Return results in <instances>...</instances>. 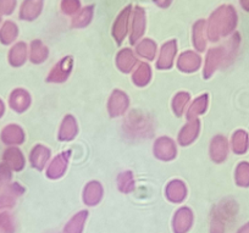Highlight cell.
Masks as SVG:
<instances>
[{
    "label": "cell",
    "instance_id": "6da1fadb",
    "mask_svg": "<svg viewBox=\"0 0 249 233\" xmlns=\"http://www.w3.org/2000/svg\"><path fill=\"white\" fill-rule=\"evenodd\" d=\"M238 22V16L232 5L219 6L207 22V36L212 42L231 35Z\"/></svg>",
    "mask_w": 249,
    "mask_h": 233
},
{
    "label": "cell",
    "instance_id": "7a4b0ae2",
    "mask_svg": "<svg viewBox=\"0 0 249 233\" xmlns=\"http://www.w3.org/2000/svg\"><path fill=\"white\" fill-rule=\"evenodd\" d=\"M132 15V5H127L122 9L121 13L117 15L114 25H112V37L117 44H121L126 38L130 27V18Z\"/></svg>",
    "mask_w": 249,
    "mask_h": 233
},
{
    "label": "cell",
    "instance_id": "3957f363",
    "mask_svg": "<svg viewBox=\"0 0 249 233\" xmlns=\"http://www.w3.org/2000/svg\"><path fill=\"white\" fill-rule=\"evenodd\" d=\"M145 32V10L142 6H135L132 9V26H131L130 43L136 44Z\"/></svg>",
    "mask_w": 249,
    "mask_h": 233
},
{
    "label": "cell",
    "instance_id": "277c9868",
    "mask_svg": "<svg viewBox=\"0 0 249 233\" xmlns=\"http://www.w3.org/2000/svg\"><path fill=\"white\" fill-rule=\"evenodd\" d=\"M72 64L73 60L71 56H65L64 59L60 60V61L55 65L54 69L50 71L49 76H48L47 78L48 82L60 83L68 80L69 74L71 73V70H72Z\"/></svg>",
    "mask_w": 249,
    "mask_h": 233
},
{
    "label": "cell",
    "instance_id": "5b68a950",
    "mask_svg": "<svg viewBox=\"0 0 249 233\" xmlns=\"http://www.w3.org/2000/svg\"><path fill=\"white\" fill-rule=\"evenodd\" d=\"M224 60H226V48L225 47H217L213 48L208 52L207 59H205V66H204V77L209 78L216 67L221 64Z\"/></svg>",
    "mask_w": 249,
    "mask_h": 233
},
{
    "label": "cell",
    "instance_id": "8992f818",
    "mask_svg": "<svg viewBox=\"0 0 249 233\" xmlns=\"http://www.w3.org/2000/svg\"><path fill=\"white\" fill-rule=\"evenodd\" d=\"M155 157L161 160H171L176 157V145L172 139L161 137L155 142L154 145Z\"/></svg>",
    "mask_w": 249,
    "mask_h": 233
},
{
    "label": "cell",
    "instance_id": "52a82bcc",
    "mask_svg": "<svg viewBox=\"0 0 249 233\" xmlns=\"http://www.w3.org/2000/svg\"><path fill=\"white\" fill-rule=\"evenodd\" d=\"M177 52V42L176 40H169L165 43L160 50L159 60L157 62L158 69L167 70L172 66L174 64V57Z\"/></svg>",
    "mask_w": 249,
    "mask_h": 233
},
{
    "label": "cell",
    "instance_id": "ba28073f",
    "mask_svg": "<svg viewBox=\"0 0 249 233\" xmlns=\"http://www.w3.org/2000/svg\"><path fill=\"white\" fill-rule=\"evenodd\" d=\"M44 0H25L20 9V20L33 21L40 15Z\"/></svg>",
    "mask_w": 249,
    "mask_h": 233
},
{
    "label": "cell",
    "instance_id": "9c48e42d",
    "mask_svg": "<svg viewBox=\"0 0 249 233\" xmlns=\"http://www.w3.org/2000/svg\"><path fill=\"white\" fill-rule=\"evenodd\" d=\"M200 64H202V59H200L199 55L196 54L195 52H191V50L182 53L177 60V67L184 72L197 71L200 67Z\"/></svg>",
    "mask_w": 249,
    "mask_h": 233
},
{
    "label": "cell",
    "instance_id": "30bf717a",
    "mask_svg": "<svg viewBox=\"0 0 249 233\" xmlns=\"http://www.w3.org/2000/svg\"><path fill=\"white\" fill-rule=\"evenodd\" d=\"M128 108V98L124 93L115 90L109 100V112L112 117L120 116Z\"/></svg>",
    "mask_w": 249,
    "mask_h": 233
},
{
    "label": "cell",
    "instance_id": "8fae6325",
    "mask_svg": "<svg viewBox=\"0 0 249 233\" xmlns=\"http://www.w3.org/2000/svg\"><path fill=\"white\" fill-rule=\"evenodd\" d=\"M207 22L204 20H198L193 25L192 42L198 52H204L207 48Z\"/></svg>",
    "mask_w": 249,
    "mask_h": 233
},
{
    "label": "cell",
    "instance_id": "7c38bea8",
    "mask_svg": "<svg viewBox=\"0 0 249 233\" xmlns=\"http://www.w3.org/2000/svg\"><path fill=\"white\" fill-rule=\"evenodd\" d=\"M71 151H65V153L60 154L59 157L55 158L53 160V162L50 164V166L48 167L47 176L49 179H59L64 175L66 167H68V161L69 158H70Z\"/></svg>",
    "mask_w": 249,
    "mask_h": 233
},
{
    "label": "cell",
    "instance_id": "4fadbf2b",
    "mask_svg": "<svg viewBox=\"0 0 249 233\" xmlns=\"http://www.w3.org/2000/svg\"><path fill=\"white\" fill-rule=\"evenodd\" d=\"M193 216L192 213L188 208L179 209L176 213L174 220V230L176 233H184L190 230L191 225H192Z\"/></svg>",
    "mask_w": 249,
    "mask_h": 233
},
{
    "label": "cell",
    "instance_id": "5bb4252c",
    "mask_svg": "<svg viewBox=\"0 0 249 233\" xmlns=\"http://www.w3.org/2000/svg\"><path fill=\"white\" fill-rule=\"evenodd\" d=\"M199 120H192L190 124H187L183 128L181 129L178 134V142L181 145L186 146L190 145L196 138H197L198 133H199Z\"/></svg>",
    "mask_w": 249,
    "mask_h": 233
},
{
    "label": "cell",
    "instance_id": "9a60e30c",
    "mask_svg": "<svg viewBox=\"0 0 249 233\" xmlns=\"http://www.w3.org/2000/svg\"><path fill=\"white\" fill-rule=\"evenodd\" d=\"M1 141L8 145H18L25 141V133L18 125H9L1 132Z\"/></svg>",
    "mask_w": 249,
    "mask_h": 233
},
{
    "label": "cell",
    "instance_id": "2e32d148",
    "mask_svg": "<svg viewBox=\"0 0 249 233\" xmlns=\"http://www.w3.org/2000/svg\"><path fill=\"white\" fill-rule=\"evenodd\" d=\"M229 146H227L226 139L222 136H216L212 141L210 146V157L215 162H221L226 159Z\"/></svg>",
    "mask_w": 249,
    "mask_h": 233
},
{
    "label": "cell",
    "instance_id": "e0dca14e",
    "mask_svg": "<svg viewBox=\"0 0 249 233\" xmlns=\"http://www.w3.org/2000/svg\"><path fill=\"white\" fill-rule=\"evenodd\" d=\"M5 164L10 167L11 170H15V171H20L25 166V159H23V155L18 148H9L6 149L5 153H4L3 157Z\"/></svg>",
    "mask_w": 249,
    "mask_h": 233
},
{
    "label": "cell",
    "instance_id": "ac0fdd59",
    "mask_svg": "<svg viewBox=\"0 0 249 233\" xmlns=\"http://www.w3.org/2000/svg\"><path fill=\"white\" fill-rule=\"evenodd\" d=\"M31 104V97L26 90H16L11 93L10 107L18 112H23Z\"/></svg>",
    "mask_w": 249,
    "mask_h": 233
},
{
    "label": "cell",
    "instance_id": "d6986e66",
    "mask_svg": "<svg viewBox=\"0 0 249 233\" xmlns=\"http://www.w3.org/2000/svg\"><path fill=\"white\" fill-rule=\"evenodd\" d=\"M23 193V188L18 183H13L6 187L5 192L0 196V209L11 208L15 204L16 197Z\"/></svg>",
    "mask_w": 249,
    "mask_h": 233
},
{
    "label": "cell",
    "instance_id": "ffe728a7",
    "mask_svg": "<svg viewBox=\"0 0 249 233\" xmlns=\"http://www.w3.org/2000/svg\"><path fill=\"white\" fill-rule=\"evenodd\" d=\"M116 64L117 67L122 72H130L136 66V64H137V59L135 57V54H133L132 50L128 49V48H124V49H122L117 54Z\"/></svg>",
    "mask_w": 249,
    "mask_h": 233
},
{
    "label": "cell",
    "instance_id": "44dd1931",
    "mask_svg": "<svg viewBox=\"0 0 249 233\" xmlns=\"http://www.w3.org/2000/svg\"><path fill=\"white\" fill-rule=\"evenodd\" d=\"M49 157H50L49 149H47L45 146L40 145L39 144V145L35 146V149H33L32 153H31V157H30L31 164H32V166L35 167V169L43 170L44 169L45 164H47L48 159H49Z\"/></svg>",
    "mask_w": 249,
    "mask_h": 233
},
{
    "label": "cell",
    "instance_id": "7402d4cb",
    "mask_svg": "<svg viewBox=\"0 0 249 233\" xmlns=\"http://www.w3.org/2000/svg\"><path fill=\"white\" fill-rule=\"evenodd\" d=\"M26 59H27V45H26V43L20 42L11 48L10 53H9V62L13 66H21V65L25 64Z\"/></svg>",
    "mask_w": 249,
    "mask_h": 233
},
{
    "label": "cell",
    "instance_id": "603a6c76",
    "mask_svg": "<svg viewBox=\"0 0 249 233\" xmlns=\"http://www.w3.org/2000/svg\"><path fill=\"white\" fill-rule=\"evenodd\" d=\"M93 15H94V6L88 5L86 8L81 9L77 14L72 18L71 26L73 28H83L88 26L92 21Z\"/></svg>",
    "mask_w": 249,
    "mask_h": 233
},
{
    "label": "cell",
    "instance_id": "cb8c5ba5",
    "mask_svg": "<svg viewBox=\"0 0 249 233\" xmlns=\"http://www.w3.org/2000/svg\"><path fill=\"white\" fill-rule=\"evenodd\" d=\"M76 133H77L76 120L71 115H68L62 121L61 128L59 132V139L60 141H71L76 136Z\"/></svg>",
    "mask_w": 249,
    "mask_h": 233
},
{
    "label": "cell",
    "instance_id": "d4e9b609",
    "mask_svg": "<svg viewBox=\"0 0 249 233\" xmlns=\"http://www.w3.org/2000/svg\"><path fill=\"white\" fill-rule=\"evenodd\" d=\"M186 193L187 191L186 187H184V183L178 181V179L170 182L166 188L167 198L171 201H174V203H179V201L183 200L186 198Z\"/></svg>",
    "mask_w": 249,
    "mask_h": 233
},
{
    "label": "cell",
    "instance_id": "484cf974",
    "mask_svg": "<svg viewBox=\"0 0 249 233\" xmlns=\"http://www.w3.org/2000/svg\"><path fill=\"white\" fill-rule=\"evenodd\" d=\"M18 28L13 21H5L0 28V42L4 45H9L18 38Z\"/></svg>",
    "mask_w": 249,
    "mask_h": 233
},
{
    "label": "cell",
    "instance_id": "4316f807",
    "mask_svg": "<svg viewBox=\"0 0 249 233\" xmlns=\"http://www.w3.org/2000/svg\"><path fill=\"white\" fill-rule=\"evenodd\" d=\"M49 50L42 43V40L36 39L31 43V53H30V60L33 64H40V62L45 61L48 57Z\"/></svg>",
    "mask_w": 249,
    "mask_h": 233
},
{
    "label": "cell",
    "instance_id": "83f0119b",
    "mask_svg": "<svg viewBox=\"0 0 249 233\" xmlns=\"http://www.w3.org/2000/svg\"><path fill=\"white\" fill-rule=\"evenodd\" d=\"M103 194V188L100 186L99 182H90L87 187L85 188V196H83V200L87 203L88 205H95L98 201L100 200Z\"/></svg>",
    "mask_w": 249,
    "mask_h": 233
},
{
    "label": "cell",
    "instance_id": "f1b7e54d",
    "mask_svg": "<svg viewBox=\"0 0 249 233\" xmlns=\"http://www.w3.org/2000/svg\"><path fill=\"white\" fill-rule=\"evenodd\" d=\"M207 107H208V94L200 95V97L197 98V99L193 102V104L191 105L190 110H188V112H187V119L190 120V121L196 120L197 119V116L204 114L205 110H207Z\"/></svg>",
    "mask_w": 249,
    "mask_h": 233
},
{
    "label": "cell",
    "instance_id": "f546056e",
    "mask_svg": "<svg viewBox=\"0 0 249 233\" xmlns=\"http://www.w3.org/2000/svg\"><path fill=\"white\" fill-rule=\"evenodd\" d=\"M136 52L140 56L145 57L148 60H154L155 53H157V43L152 39H143L140 42L136 48Z\"/></svg>",
    "mask_w": 249,
    "mask_h": 233
},
{
    "label": "cell",
    "instance_id": "4dcf8cb0",
    "mask_svg": "<svg viewBox=\"0 0 249 233\" xmlns=\"http://www.w3.org/2000/svg\"><path fill=\"white\" fill-rule=\"evenodd\" d=\"M150 76H152V71H150V66L145 62L140 64L138 69L136 70L135 73H133V82L136 83L140 87L148 85V82L150 81Z\"/></svg>",
    "mask_w": 249,
    "mask_h": 233
},
{
    "label": "cell",
    "instance_id": "1f68e13d",
    "mask_svg": "<svg viewBox=\"0 0 249 233\" xmlns=\"http://www.w3.org/2000/svg\"><path fill=\"white\" fill-rule=\"evenodd\" d=\"M248 134L244 131H237L232 137V148L236 154L246 153L248 149Z\"/></svg>",
    "mask_w": 249,
    "mask_h": 233
},
{
    "label": "cell",
    "instance_id": "d6a6232c",
    "mask_svg": "<svg viewBox=\"0 0 249 233\" xmlns=\"http://www.w3.org/2000/svg\"><path fill=\"white\" fill-rule=\"evenodd\" d=\"M87 211H81L77 216L72 218L65 227V233H81L82 232L83 222L87 218Z\"/></svg>",
    "mask_w": 249,
    "mask_h": 233
},
{
    "label": "cell",
    "instance_id": "836d02e7",
    "mask_svg": "<svg viewBox=\"0 0 249 233\" xmlns=\"http://www.w3.org/2000/svg\"><path fill=\"white\" fill-rule=\"evenodd\" d=\"M236 182L241 187L249 186V164L241 162L236 170Z\"/></svg>",
    "mask_w": 249,
    "mask_h": 233
},
{
    "label": "cell",
    "instance_id": "e575fe53",
    "mask_svg": "<svg viewBox=\"0 0 249 233\" xmlns=\"http://www.w3.org/2000/svg\"><path fill=\"white\" fill-rule=\"evenodd\" d=\"M190 102V94L186 92H181L174 98L172 100V109H174L175 114L177 116H181L182 112H183L184 107L187 105V103Z\"/></svg>",
    "mask_w": 249,
    "mask_h": 233
},
{
    "label": "cell",
    "instance_id": "d590c367",
    "mask_svg": "<svg viewBox=\"0 0 249 233\" xmlns=\"http://www.w3.org/2000/svg\"><path fill=\"white\" fill-rule=\"evenodd\" d=\"M117 182H119L120 191L124 192V193H128V192H131L135 188V182H133L132 174H131L130 171L122 172L119 176Z\"/></svg>",
    "mask_w": 249,
    "mask_h": 233
},
{
    "label": "cell",
    "instance_id": "8d00e7d4",
    "mask_svg": "<svg viewBox=\"0 0 249 233\" xmlns=\"http://www.w3.org/2000/svg\"><path fill=\"white\" fill-rule=\"evenodd\" d=\"M81 9L80 0H61V11L65 15L75 16Z\"/></svg>",
    "mask_w": 249,
    "mask_h": 233
},
{
    "label": "cell",
    "instance_id": "74e56055",
    "mask_svg": "<svg viewBox=\"0 0 249 233\" xmlns=\"http://www.w3.org/2000/svg\"><path fill=\"white\" fill-rule=\"evenodd\" d=\"M0 232L14 233V221L8 213L0 214Z\"/></svg>",
    "mask_w": 249,
    "mask_h": 233
},
{
    "label": "cell",
    "instance_id": "f35d334b",
    "mask_svg": "<svg viewBox=\"0 0 249 233\" xmlns=\"http://www.w3.org/2000/svg\"><path fill=\"white\" fill-rule=\"evenodd\" d=\"M11 179V169L6 164H0V191L9 186Z\"/></svg>",
    "mask_w": 249,
    "mask_h": 233
},
{
    "label": "cell",
    "instance_id": "ab89813d",
    "mask_svg": "<svg viewBox=\"0 0 249 233\" xmlns=\"http://www.w3.org/2000/svg\"><path fill=\"white\" fill-rule=\"evenodd\" d=\"M18 0H0V16H8L15 11Z\"/></svg>",
    "mask_w": 249,
    "mask_h": 233
},
{
    "label": "cell",
    "instance_id": "60d3db41",
    "mask_svg": "<svg viewBox=\"0 0 249 233\" xmlns=\"http://www.w3.org/2000/svg\"><path fill=\"white\" fill-rule=\"evenodd\" d=\"M153 1H154V3L161 9L169 8V6L171 5V3H172V0H153Z\"/></svg>",
    "mask_w": 249,
    "mask_h": 233
},
{
    "label": "cell",
    "instance_id": "b9f144b4",
    "mask_svg": "<svg viewBox=\"0 0 249 233\" xmlns=\"http://www.w3.org/2000/svg\"><path fill=\"white\" fill-rule=\"evenodd\" d=\"M239 4L244 11L249 13V0H239Z\"/></svg>",
    "mask_w": 249,
    "mask_h": 233
},
{
    "label": "cell",
    "instance_id": "7bdbcfd3",
    "mask_svg": "<svg viewBox=\"0 0 249 233\" xmlns=\"http://www.w3.org/2000/svg\"><path fill=\"white\" fill-rule=\"evenodd\" d=\"M238 233H249V223L248 225L243 226V227L238 231Z\"/></svg>",
    "mask_w": 249,
    "mask_h": 233
},
{
    "label": "cell",
    "instance_id": "ee69618b",
    "mask_svg": "<svg viewBox=\"0 0 249 233\" xmlns=\"http://www.w3.org/2000/svg\"><path fill=\"white\" fill-rule=\"evenodd\" d=\"M4 114V103L0 100V117H1V115Z\"/></svg>",
    "mask_w": 249,
    "mask_h": 233
},
{
    "label": "cell",
    "instance_id": "f6af8a7d",
    "mask_svg": "<svg viewBox=\"0 0 249 233\" xmlns=\"http://www.w3.org/2000/svg\"><path fill=\"white\" fill-rule=\"evenodd\" d=\"M0 22H1V18H0Z\"/></svg>",
    "mask_w": 249,
    "mask_h": 233
}]
</instances>
